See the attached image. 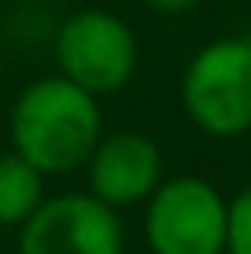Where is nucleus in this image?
<instances>
[{
    "label": "nucleus",
    "mask_w": 251,
    "mask_h": 254,
    "mask_svg": "<svg viewBox=\"0 0 251 254\" xmlns=\"http://www.w3.org/2000/svg\"><path fill=\"white\" fill-rule=\"evenodd\" d=\"M11 144L41 173H71L100 144V111L92 92L59 77H41L15 100Z\"/></svg>",
    "instance_id": "f257e3e1"
},
{
    "label": "nucleus",
    "mask_w": 251,
    "mask_h": 254,
    "mask_svg": "<svg viewBox=\"0 0 251 254\" xmlns=\"http://www.w3.org/2000/svg\"><path fill=\"white\" fill-rule=\"evenodd\" d=\"M185 111L203 133L237 136L251 129V41L222 37L192 56L181 81Z\"/></svg>",
    "instance_id": "f03ea898"
},
{
    "label": "nucleus",
    "mask_w": 251,
    "mask_h": 254,
    "mask_svg": "<svg viewBox=\"0 0 251 254\" xmlns=\"http://www.w3.org/2000/svg\"><path fill=\"white\" fill-rule=\"evenodd\" d=\"M144 232L155 254H222L229 232V206L214 185L200 177H177L155 188Z\"/></svg>",
    "instance_id": "7ed1b4c3"
},
{
    "label": "nucleus",
    "mask_w": 251,
    "mask_h": 254,
    "mask_svg": "<svg viewBox=\"0 0 251 254\" xmlns=\"http://www.w3.org/2000/svg\"><path fill=\"white\" fill-rule=\"evenodd\" d=\"M56 59L67 81L82 85L92 96H103L118 92L133 77L137 41L118 15L92 7V11H78L63 22L56 37Z\"/></svg>",
    "instance_id": "20e7f679"
},
{
    "label": "nucleus",
    "mask_w": 251,
    "mask_h": 254,
    "mask_svg": "<svg viewBox=\"0 0 251 254\" xmlns=\"http://www.w3.org/2000/svg\"><path fill=\"white\" fill-rule=\"evenodd\" d=\"M19 254H122V225L96 195H59L22 221Z\"/></svg>",
    "instance_id": "39448f33"
},
{
    "label": "nucleus",
    "mask_w": 251,
    "mask_h": 254,
    "mask_svg": "<svg viewBox=\"0 0 251 254\" xmlns=\"http://www.w3.org/2000/svg\"><path fill=\"white\" fill-rule=\"evenodd\" d=\"M163 173V155L144 133H111L89 155L92 195L107 206H129L152 195Z\"/></svg>",
    "instance_id": "423d86ee"
},
{
    "label": "nucleus",
    "mask_w": 251,
    "mask_h": 254,
    "mask_svg": "<svg viewBox=\"0 0 251 254\" xmlns=\"http://www.w3.org/2000/svg\"><path fill=\"white\" fill-rule=\"evenodd\" d=\"M45 203L41 170H33L22 155L0 159V225H22Z\"/></svg>",
    "instance_id": "0eeeda50"
},
{
    "label": "nucleus",
    "mask_w": 251,
    "mask_h": 254,
    "mask_svg": "<svg viewBox=\"0 0 251 254\" xmlns=\"http://www.w3.org/2000/svg\"><path fill=\"white\" fill-rule=\"evenodd\" d=\"M229 254H251V188H244L229 203V232H226Z\"/></svg>",
    "instance_id": "6e6552de"
},
{
    "label": "nucleus",
    "mask_w": 251,
    "mask_h": 254,
    "mask_svg": "<svg viewBox=\"0 0 251 254\" xmlns=\"http://www.w3.org/2000/svg\"><path fill=\"white\" fill-rule=\"evenodd\" d=\"M144 4L159 7V11H188V7L200 4V0H144Z\"/></svg>",
    "instance_id": "1a4fd4ad"
}]
</instances>
